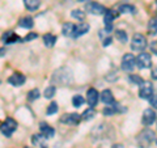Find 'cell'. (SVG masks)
<instances>
[{"label": "cell", "instance_id": "26", "mask_svg": "<svg viewBox=\"0 0 157 148\" xmlns=\"http://www.w3.org/2000/svg\"><path fill=\"white\" fill-rule=\"evenodd\" d=\"M115 38L122 43H126L127 41H128V36H127V33L124 30H121V29L119 30H115Z\"/></svg>", "mask_w": 157, "mask_h": 148}, {"label": "cell", "instance_id": "38", "mask_svg": "<svg viewBox=\"0 0 157 148\" xmlns=\"http://www.w3.org/2000/svg\"><path fill=\"white\" fill-rule=\"evenodd\" d=\"M151 76H152V79H153V80H157V68H153V70H152Z\"/></svg>", "mask_w": 157, "mask_h": 148}, {"label": "cell", "instance_id": "16", "mask_svg": "<svg viewBox=\"0 0 157 148\" xmlns=\"http://www.w3.org/2000/svg\"><path fill=\"white\" fill-rule=\"evenodd\" d=\"M89 24L86 22H80L77 24V25H75V33H73V38H78L81 36H84L85 33L89 32Z\"/></svg>", "mask_w": 157, "mask_h": 148}, {"label": "cell", "instance_id": "25", "mask_svg": "<svg viewBox=\"0 0 157 148\" xmlns=\"http://www.w3.org/2000/svg\"><path fill=\"white\" fill-rule=\"evenodd\" d=\"M94 115H96V110H94V107H89V109H86L84 113L81 114V118L84 121H90V119H93L94 118Z\"/></svg>", "mask_w": 157, "mask_h": 148}, {"label": "cell", "instance_id": "9", "mask_svg": "<svg viewBox=\"0 0 157 148\" xmlns=\"http://www.w3.org/2000/svg\"><path fill=\"white\" fill-rule=\"evenodd\" d=\"M153 96V85L149 81H144L140 85L139 89V97L143 98V100H149V98Z\"/></svg>", "mask_w": 157, "mask_h": 148}, {"label": "cell", "instance_id": "1", "mask_svg": "<svg viewBox=\"0 0 157 148\" xmlns=\"http://www.w3.org/2000/svg\"><path fill=\"white\" fill-rule=\"evenodd\" d=\"M73 81V75H72V71L67 67H60L58 70L54 71L52 76H51V83L55 84V85H62V87H66V85H70Z\"/></svg>", "mask_w": 157, "mask_h": 148}, {"label": "cell", "instance_id": "28", "mask_svg": "<svg viewBox=\"0 0 157 148\" xmlns=\"http://www.w3.org/2000/svg\"><path fill=\"white\" fill-rule=\"evenodd\" d=\"M84 102H85V98L82 97L81 95H76V96H73V98H72V105L75 107L82 106L84 105Z\"/></svg>", "mask_w": 157, "mask_h": 148}, {"label": "cell", "instance_id": "30", "mask_svg": "<svg viewBox=\"0 0 157 148\" xmlns=\"http://www.w3.org/2000/svg\"><path fill=\"white\" fill-rule=\"evenodd\" d=\"M128 81L131 84H134V85H141V84L144 83V79L139 76V75H130L128 76Z\"/></svg>", "mask_w": 157, "mask_h": 148}, {"label": "cell", "instance_id": "37", "mask_svg": "<svg viewBox=\"0 0 157 148\" xmlns=\"http://www.w3.org/2000/svg\"><path fill=\"white\" fill-rule=\"evenodd\" d=\"M151 50H152V53H153L155 55H157V41H153L151 43Z\"/></svg>", "mask_w": 157, "mask_h": 148}, {"label": "cell", "instance_id": "8", "mask_svg": "<svg viewBox=\"0 0 157 148\" xmlns=\"http://www.w3.org/2000/svg\"><path fill=\"white\" fill-rule=\"evenodd\" d=\"M85 11H88L92 14H96V16H98V14H105V12L107 11V9L102 6V4H100V3L89 2V3L85 4Z\"/></svg>", "mask_w": 157, "mask_h": 148}, {"label": "cell", "instance_id": "15", "mask_svg": "<svg viewBox=\"0 0 157 148\" xmlns=\"http://www.w3.org/2000/svg\"><path fill=\"white\" fill-rule=\"evenodd\" d=\"M126 109H122V107L119 106V103L117 102H113L110 103V105H107L104 110H102V113L106 115V117H110V115H114L117 114V113H121V111H124Z\"/></svg>", "mask_w": 157, "mask_h": 148}, {"label": "cell", "instance_id": "34", "mask_svg": "<svg viewBox=\"0 0 157 148\" xmlns=\"http://www.w3.org/2000/svg\"><path fill=\"white\" fill-rule=\"evenodd\" d=\"M37 37H38V34L32 32V33H29L25 38H24V42H29V41H32V39H36Z\"/></svg>", "mask_w": 157, "mask_h": 148}, {"label": "cell", "instance_id": "22", "mask_svg": "<svg viewBox=\"0 0 157 148\" xmlns=\"http://www.w3.org/2000/svg\"><path fill=\"white\" fill-rule=\"evenodd\" d=\"M118 12H119V14H123V13L135 14L136 13V7L131 6V4H121L119 8H118Z\"/></svg>", "mask_w": 157, "mask_h": 148}, {"label": "cell", "instance_id": "29", "mask_svg": "<svg viewBox=\"0 0 157 148\" xmlns=\"http://www.w3.org/2000/svg\"><path fill=\"white\" fill-rule=\"evenodd\" d=\"M71 16L73 18L78 20V21H84L85 20V13H84V11H81V9H73L71 12Z\"/></svg>", "mask_w": 157, "mask_h": 148}, {"label": "cell", "instance_id": "7", "mask_svg": "<svg viewBox=\"0 0 157 148\" xmlns=\"http://www.w3.org/2000/svg\"><path fill=\"white\" fill-rule=\"evenodd\" d=\"M119 14V12H115L114 9H107L104 14V22H105V30L107 33H110L113 30V21L114 18Z\"/></svg>", "mask_w": 157, "mask_h": 148}, {"label": "cell", "instance_id": "5", "mask_svg": "<svg viewBox=\"0 0 157 148\" xmlns=\"http://www.w3.org/2000/svg\"><path fill=\"white\" fill-rule=\"evenodd\" d=\"M121 67L122 70L126 71V72H131L134 71V68L136 67V58L132 55L131 53H127L122 58V63H121Z\"/></svg>", "mask_w": 157, "mask_h": 148}, {"label": "cell", "instance_id": "32", "mask_svg": "<svg viewBox=\"0 0 157 148\" xmlns=\"http://www.w3.org/2000/svg\"><path fill=\"white\" fill-rule=\"evenodd\" d=\"M39 97V91L37 89H32V91H29V93H28V100L29 101H36L37 98Z\"/></svg>", "mask_w": 157, "mask_h": 148}, {"label": "cell", "instance_id": "35", "mask_svg": "<svg viewBox=\"0 0 157 148\" xmlns=\"http://www.w3.org/2000/svg\"><path fill=\"white\" fill-rule=\"evenodd\" d=\"M149 101H151V105H152V107H155V109H157V95L152 96V97L149 98Z\"/></svg>", "mask_w": 157, "mask_h": 148}, {"label": "cell", "instance_id": "6", "mask_svg": "<svg viewBox=\"0 0 157 148\" xmlns=\"http://www.w3.org/2000/svg\"><path fill=\"white\" fill-rule=\"evenodd\" d=\"M136 66L144 70V68H149L152 66V58L149 53H143L141 51L139 55L136 56Z\"/></svg>", "mask_w": 157, "mask_h": 148}, {"label": "cell", "instance_id": "20", "mask_svg": "<svg viewBox=\"0 0 157 148\" xmlns=\"http://www.w3.org/2000/svg\"><path fill=\"white\" fill-rule=\"evenodd\" d=\"M24 6H25L28 11L34 12L41 6V0H24Z\"/></svg>", "mask_w": 157, "mask_h": 148}, {"label": "cell", "instance_id": "18", "mask_svg": "<svg viewBox=\"0 0 157 148\" xmlns=\"http://www.w3.org/2000/svg\"><path fill=\"white\" fill-rule=\"evenodd\" d=\"M100 98H101V101L106 103V105H110V103L113 102H115L114 101V96H113V93L110 89H105V91H102L101 92V95H100Z\"/></svg>", "mask_w": 157, "mask_h": 148}, {"label": "cell", "instance_id": "11", "mask_svg": "<svg viewBox=\"0 0 157 148\" xmlns=\"http://www.w3.org/2000/svg\"><path fill=\"white\" fill-rule=\"evenodd\" d=\"M156 111L152 110V109H145L143 113V117H141V122H143L144 126H151L152 123L156 121Z\"/></svg>", "mask_w": 157, "mask_h": 148}, {"label": "cell", "instance_id": "4", "mask_svg": "<svg viewBox=\"0 0 157 148\" xmlns=\"http://www.w3.org/2000/svg\"><path fill=\"white\" fill-rule=\"evenodd\" d=\"M17 129V122L13 119V118H7L2 125H0V131H2L3 135H6L7 138H9Z\"/></svg>", "mask_w": 157, "mask_h": 148}, {"label": "cell", "instance_id": "44", "mask_svg": "<svg viewBox=\"0 0 157 148\" xmlns=\"http://www.w3.org/2000/svg\"><path fill=\"white\" fill-rule=\"evenodd\" d=\"M156 143H157V142H156Z\"/></svg>", "mask_w": 157, "mask_h": 148}, {"label": "cell", "instance_id": "24", "mask_svg": "<svg viewBox=\"0 0 157 148\" xmlns=\"http://www.w3.org/2000/svg\"><path fill=\"white\" fill-rule=\"evenodd\" d=\"M43 42H45V46L52 47L54 45H55V42H56V37L54 36V34H51V33H47V34L43 36Z\"/></svg>", "mask_w": 157, "mask_h": 148}, {"label": "cell", "instance_id": "40", "mask_svg": "<svg viewBox=\"0 0 157 148\" xmlns=\"http://www.w3.org/2000/svg\"><path fill=\"white\" fill-rule=\"evenodd\" d=\"M78 2H81V3H84V2H86V0H78Z\"/></svg>", "mask_w": 157, "mask_h": 148}, {"label": "cell", "instance_id": "43", "mask_svg": "<svg viewBox=\"0 0 157 148\" xmlns=\"http://www.w3.org/2000/svg\"><path fill=\"white\" fill-rule=\"evenodd\" d=\"M25 148H29V147H25Z\"/></svg>", "mask_w": 157, "mask_h": 148}, {"label": "cell", "instance_id": "36", "mask_svg": "<svg viewBox=\"0 0 157 148\" xmlns=\"http://www.w3.org/2000/svg\"><path fill=\"white\" fill-rule=\"evenodd\" d=\"M111 41H113L111 36H107V37H105L104 39H102V45H104V46H109L111 43Z\"/></svg>", "mask_w": 157, "mask_h": 148}, {"label": "cell", "instance_id": "14", "mask_svg": "<svg viewBox=\"0 0 157 148\" xmlns=\"http://www.w3.org/2000/svg\"><path fill=\"white\" fill-rule=\"evenodd\" d=\"M98 98H100V95H98L97 89H94V88H89L86 92V101L88 103H89V106L94 107L97 105L98 102Z\"/></svg>", "mask_w": 157, "mask_h": 148}, {"label": "cell", "instance_id": "12", "mask_svg": "<svg viewBox=\"0 0 157 148\" xmlns=\"http://www.w3.org/2000/svg\"><path fill=\"white\" fill-rule=\"evenodd\" d=\"M2 41L6 43V45H11V43L20 42V41H21V38H20L14 32L8 30V32H6V33H4L3 36H2Z\"/></svg>", "mask_w": 157, "mask_h": 148}, {"label": "cell", "instance_id": "23", "mask_svg": "<svg viewBox=\"0 0 157 148\" xmlns=\"http://www.w3.org/2000/svg\"><path fill=\"white\" fill-rule=\"evenodd\" d=\"M18 25L21 28H24V29H32L34 26V21H33V18L30 16H25V17L20 18Z\"/></svg>", "mask_w": 157, "mask_h": 148}, {"label": "cell", "instance_id": "19", "mask_svg": "<svg viewBox=\"0 0 157 148\" xmlns=\"http://www.w3.org/2000/svg\"><path fill=\"white\" fill-rule=\"evenodd\" d=\"M46 142H47V138L43 134H34L32 136V143L37 147H45Z\"/></svg>", "mask_w": 157, "mask_h": 148}, {"label": "cell", "instance_id": "13", "mask_svg": "<svg viewBox=\"0 0 157 148\" xmlns=\"http://www.w3.org/2000/svg\"><path fill=\"white\" fill-rule=\"evenodd\" d=\"M26 80V77L22 75V73H20V72H16V73H13V75H11L8 77V83L11 84V85L13 87H21L24 83H25Z\"/></svg>", "mask_w": 157, "mask_h": 148}, {"label": "cell", "instance_id": "42", "mask_svg": "<svg viewBox=\"0 0 157 148\" xmlns=\"http://www.w3.org/2000/svg\"><path fill=\"white\" fill-rule=\"evenodd\" d=\"M42 148H46V147H42Z\"/></svg>", "mask_w": 157, "mask_h": 148}, {"label": "cell", "instance_id": "41", "mask_svg": "<svg viewBox=\"0 0 157 148\" xmlns=\"http://www.w3.org/2000/svg\"><path fill=\"white\" fill-rule=\"evenodd\" d=\"M156 6H157V0H156Z\"/></svg>", "mask_w": 157, "mask_h": 148}, {"label": "cell", "instance_id": "39", "mask_svg": "<svg viewBox=\"0 0 157 148\" xmlns=\"http://www.w3.org/2000/svg\"><path fill=\"white\" fill-rule=\"evenodd\" d=\"M6 53H7V50H6V49H0V56H4V55H6Z\"/></svg>", "mask_w": 157, "mask_h": 148}, {"label": "cell", "instance_id": "31", "mask_svg": "<svg viewBox=\"0 0 157 148\" xmlns=\"http://www.w3.org/2000/svg\"><path fill=\"white\" fill-rule=\"evenodd\" d=\"M55 92H56V88L55 87H47L46 89H45V93H43V96H45L46 98H52L54 95H55Z\"/></svg>", "mask_w": 157, "mask_h": 148}, {"label": "cell", "instance_id": "33", "mask_svg": "<svg viewBox=\"0 0 157 148\" xmlns=\"http://www.w3.org/2000/svg\"><path fill=\"white\" fill-rule=\"evenodd\" d=\"M56 111H58V103L56 102H51L50 105L47 106V110H46L47 115H52V114H55Z\"/></svg>", "mask_w": 157, "mask_h": 148}, {"label": "cell", "instance_id": "2", "mask_svg": "<svg viewBox=\"0 0 157 148\" xmlns=\"http://www.w3.org/2000/svg\"><path fill=\"white\" fill-rule=\"evenodd\" d=\"M147 38L144 34L141 33H135L134 37H132V41H131V50L134 51H144L145 47H147Z\"/></svg>", "mask_w": 157, "mask_h": 148}, {"label": "cell", "instance_id": "21", "mask_svg": "<svg viewBox=\"0 0 157 148\" xmlns=\"http://www.w3.org/2000/svg\"><path fill=\"white\" fill-rule=\"evenodd\" d=\"M62 32H63V36H66V37H72V38H73V33H75V25H73L72 22H66V24H63Z\"/></svg>", "mask_w": 157, "mask_h": 148}, {"label": "cell", "instance_id": "17", "mask_svg": "<svg viewBox=\"0 0 157 148\" xmlns=\"http://www.w3.org/2000/svg\"><path fill=\"white\" fill-rule=\"evenodd\" d=\"M39 130H41V134H43L46 138H52L55 135V130H54L51 126H48L46 122L39 123Z\"/></svg>", "mask_w": 157, "mask_h": 148}, {"label": "cell", "instance_id": "10", "mask_svg": "<svg viewBox=\"0 0 157 148\" xmlns=\"http://www.w3.org/2000/svg\"><path fill=\"white\" fill-rule=\"evenodd\" d=\"M81 119H82V118H81L80 114H77V113H71V114L62 115L60 122L62 123H67V125H71V126H77Z\"/></svg>", "mask_w": 157, "mask_h": 148}, {"label": "cell", "instance_id": "27", "mask_svg": "<svg viewBox=\"0 0 157 148\" xmlns=\"http://www.w3.org/2000/svg\"><path fill=\"white\" fill-rule=\"evenodd\" d=\"M149 34H157V17H152L148 22Z\"/></svg>", "mask_w": 157, "mask_h": 148}, {"label": "cell", "instance_id": "3", "mask_svg": "<svg viewBox=\"0 0 157 148\" xmlns=\"http://www.w3.org/2000/svg\"><path fill=\"white\" fill-rule=\"evenodd\" d=\"M153 140H155V132L148 129L141 131L139 136H137V144H139L140 148H148Z\"/></svg>", "mask_w": 157, "mask_h": 148}]
</instances>
